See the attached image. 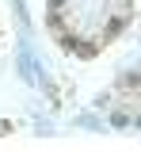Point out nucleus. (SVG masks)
Returning <instances> with one entry per match:
<instances>
[{"label": "nucleus", "instance_id": "obj_1", "mask_svg": "<svg viewBox=\"0 0 141 153\" xmlns=\"http://www.w3.org/2000/svg\"><path fill=\"white\" fill-rule=\"evenodd\" d=\"M42 92L50 96V103H54V107H57V103H61V96H57V84H54L50 76H42Z\"/></svg>", "mask_w": 141, "mask_h": 153}, {"label": "nucleus", "instance_id": "obj_2", "mask_svg": "<svg viewBox=\"0 0 141 153\" xmlns=\"http://www.w3.org/2000/svg\"><path fill=\"white\" fill-rule=\"evenodd\" d=\"M65 8H69V0H50V4H46V16H61Z\"/></svg>", "mask_w": 141, "mask_h": 153}, {"label": "nucleus", "instance_id": "obj_3", "mask_svg": "<svg viewBox=\"0 0 141 153\" xmlns=\"http://www.w3.org/2000/svg\"><path fill=\"white\" fill-rule=\"evenodd\" d=\"M0 134H12V123H4V119H0Z\"/></svg>", "mask_w": 141, "mask_h": 153}]
</instances>
